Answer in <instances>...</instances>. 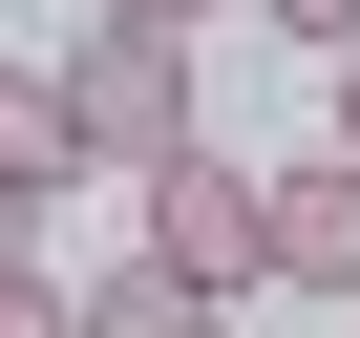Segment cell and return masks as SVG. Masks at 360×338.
<instances>
[{"mask_svg": "<svg viewBox=\"0 0 360 338\" xmlns=\"http://www.w3.org/2000/svg\"><path fill=\"white\" fill-rule=\"evenodd\" d=\"M276 43H318V64H360V0H255Z\"/></svg>", "mask_w": 360, "mask_h": 338, "instance_id": "obj_6", "label": "cell"}, {"mask_svg": "<svg viewBox=\"0 0 360 338\" xmlns=\"http://www.w3.org/2000/svg\"><path fill=\"white\" fill-rule=\"evenodd\" d=\"M0 338H85V296L64 275H0Z\"/></svg>", "mask_w": 360, "mask_h": 338, "instance_id": "obj_7", "label": "cell"}, {"mask_svg": "<svg viewBox=\"0 0 360 338\" xmlns=\"http://www.w3.org/2000/svg\"><path fill=\"white\" fill-rule=\"evenodd\" d=\"M276 275L360 317V169H339V148H318V169H276Z\"/></svg>", "mask_w": 360, "mask_h": 338, "instance_id": "obj_3", "label": "cell"}, {"mask_svg": "<svg viewBox=\"0 0 360 338\" xmlns=\"http://www.w3.org/2000/svg\"><path fill=\"white\" fill-rule=\"evenodd\" d=\"M339 169H360V64H339Z\"/></svg>", "mask_w": 360, "mask_h": 338, "instance_id": "obj_10", "label": "cell"}, {"mask_svg": "<svg viewBox=\"0 0 360 338\" xmlns=\"http://www.w3.org/2000/svg\"><path fill=\"white\" fill-rule=\"evenodd\" d=\"M64 106H85V169H191L212 127H191V22H85L64 43Z\"/></svg>", "mask_w": 360, "mask_h": 338, "instance_id": "obj_1", "label": "cell"}, {"mask_svg": "<svg viewBox=\"0 0 360 338\" xmlns=\"http://www.w3.org/2000/svg\"><path fill=\"white\" fill-rule=\"evenodd\" d=\"M339 338H360V317H339Z\"/></svg>", "mask_w": 360, "mask_h": 338, "instance_id": "obj_11", "label": "cell"}, {"mask_svg": "<svg viewBox=\"0 0 360 338\" xmlns=\"http://www.w3.org/2000/svg\"><path fill=\"white\" fill-rule=\"evenodd\" d=\"M0 169H22V191H64V169H85V106H64V64H0Z\"/></svg>", "mask_w": 360, "mask_h": 338, "instance_id": "obj_5", "label": "cell"}, {"mask_svg": "<svg viewBox=\"0 0 360 338\" xmlns=\"http://www.w3.org/2000/svg\"><path fill=\"white\" fill-rule=\"evenodd\" d=\"M0 275H43V191H22V169H0Z\"/></svg>", "mask_w": 360, "mask_h": 338, "instance_id": "obj_8", "label": "cell"}, {"mask_svg": "<svg viewBox=\"0 0 360 338\" xmlns=\"http://www.w3.org/2000/svg\"><path fill=\"white\" fill-rule=\"evenodd\" d=\"M85 338H233V296H191L169 254H127V275H85Z\"/></svg>", "mask_w": 360, "mask_h": 338, "instance_id": "obj_4", "label": "cell"}, {"mask_svg": "<svg viewBox=\"0 0 360 338\" xmlns=\"http://www.w3.org/2000/svg\"><path fill=\"white\" fill-rule=\"evenodd\" d=\"M85 22H191V0H85Z\"/></svg>", "mask_w": 360, "mask_h": 338, "instance_id": "obj_9", "label": "cell"}, {"mask_svg": "<svg viewBox=\"0 0 360 338\" xmlns=\"http://www.w3.org/2000/svg\"><path fill=\"white\" fill-rule=\"evenodd\" d=\"M148 254L191 275V296H255V275H276V169H233V148L148 169Z\"/></svg>", "mask_w": 360, "mask_h": 338, "instance_id": "obj_2", "label": "cell"}]
</instances>
